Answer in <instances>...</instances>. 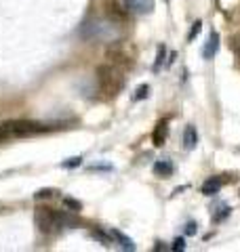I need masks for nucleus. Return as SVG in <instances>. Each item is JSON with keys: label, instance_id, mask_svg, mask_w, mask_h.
I'll return each mask as SVG.
<instances>
[{"label": "nucleus", "instance_id": "nucleus-1", "mask_svg": "<svg viewBox=\"0 0 240 252\" xmlns=\"http://www.w3.org/2000/svg\"><path fill=\"white\" fill-rule=\"evenodd\" d=\"M80 38L89 42H103V44H114L120 42L122 30L114 19H89L80 28Z\"/></svg>", "mask_w": 240, "mask_h": 252}, {"label": "nucleus", "instance_id": "nucleus-2", "mask_svg": "<svg viewBox=\"0 0 240 252\" xmlns=\"http://www.w3.org/2000/svg\"><path fill=\"white\" fill-rule=\"evenodd\" d=\"M97 84H99V91L106 93L108 97H114V94L120 93L124 84V76H122V69H118L116 65H99L97 67Z\"/></svg>", "mask_w": 240, "mask_h": 252}, {"label": "nucleus", "instance_id": "nucleus-3", "mask_svg": "<svg viewBox=\"0 0 240 252\" xmlns=\"http://www.w3.org/2000/svg\"><path fill=\"white\" fill-rule=\"evenodd\" d=\"M34 220H36V227H38V229L42 231V233H51L55 227H57V215H55V210L46 208V206L36 208Z\"/></svg>", "mask_w": 240, "mask_h": 252}, {"label": "nucleus", "instance_id": "nucleus-4", "mask_svg": "<svg viewBox=\"0 0 240 252\" xmlns=\"http://www.w3.org/2000/svg\"><path fill=\"white\" fill-rule=\"evenodd\" d=\"M6 124H9L11 137H30V135H38V132L46 130L42 124L28 122V120H13V122H6Z\"/></svg>", "mask_w": 240, "mask_h": 252}, {"label": "nucleus", "instance_id": "nucleus-5", "mask_svg": "<svg viewBox=\"0 0 240 252\" xmlns=\"http://www.w3.org/2000/svg\"><path fill=\"white\" fill-rule=\"evenodd\" d=\"M106 57L110 59L112 65H116L118 69H131V67H133V59H131V55L126 53L120 44H116V42L108 49Z\"/></svg>", "mask_w": 240, "mask_h": 252}, {"label": "nucleus", "instance_id": "nucleus-6", "mask_svg": "<svg viewBox=\"0 0 240 252\" xmlns=\"http://www.w3.org/2000/svg\"><path fill=\"white\" fill-rule=\"evenodd\" d=\"M124 9L135 15H148L154 11V0H122Z\"/></svg>", "mask_w": 240, "mask_h": 252}, {"label": "nucleus", "instance_id": "nucleus-7", "mask_svg": "<svg viewBox=\"0 0 240 252\" xmlns=\"http://www.w3.org/2000/svg\"><path fill=\"white\" fill-rule=\"evenodd\" d=\"M226 181H230V179H223V177H209L202 183V187H200V191H202L204 195H215V193H219L221 191V187H223V183Z\"/></svg>", "mask_w": 240, "mask_h": 252}, {"label": "nucleus", "instance_id": "nucleus-8", "mask_svg": "<svg viewBox=\"0 0 240 252\" xmlns=\"http://www.w3.org/2000/svg\"><path fill=\"white\" fill-rule=\"evenodd\" d=\"M166 137H169V122H166V120H160V122L156 124L154 132H152V143H154L156 147H162L164 141H166Z\"/></svg>", "mask_w": 240, "mask_h": 252}, {"label": "nucleus", "instance_id": "nucleus-9", "mask_svg": "<svg viewBox=\"0 0 240 252\" xmlns=\"http://www.w3.org/2000/svg\"><path fill=\"white\" fill-rule=\"evenodd\" d=\"M217 51H219V34L213 30L211 34H209V40H206V44H204L202 57L204 59H213L215 55H217Z\"/></svg>", "mask_w": 240, "mask_h": 252}, {"label": "nucleus", "instance_id": "nucleus-10", "mask_svg": "<svg viewBox=\"0 0 240 252\" xmlns=\"http://www.w3.org/2000/svg\"><path fill=\"white\" fill-rule=\"evenodd\" d=\"M110 235H112V240H116V242H118V246L122 248V250H131V252L135 250V242H133L131 238H126L124 233H120L118 229H112Z\"/></svg>", "mask_w": 240, "mask_h": 252}, {"label": "nucleus", "instance_id": "nucleus-11", "mask_svg": "<svg viewBox=\"0 0 240 252\" xmlns=\"http://www.w3.org/2000/svg\"><path fill=\"white\" fill-rule=\"evenodd\" d=\"M154 175L160 177V179L171 177L173 175V164H171V160H158L154 164Z\"/></svg>", "mask_w": 240, "mask_h": 252}, {"label": "nucleus", "instance_id": "nucleus-12", "mask_svg": "<svg viewBox=\"0 0 240 252\" xmlns=\"http://www.w3.org/2000/svg\"><path fill=\"white\" fill-rule=\"evenodd\" d=\"M198 143V135H196V128L194 126H186V130H183V147L186 149H194Z\"/></svg>", "mask_w": 240, "mask_h": 252}, {"label": "nucleus", "instance_id": "nucleus-13", "mask_svg": "<svg viewBox=\"0 0 240 252\" xmlns=\"http://www.w3.org/2000/svg\"><path fill=\"white\" fill-rule=\"evenodd\" d=\"M57 215V227H74L78 225V219L74 215H68V212H55Z\"/></svg>", "mask_w": 240, "mask_h": 252}, {"label": "nucleus", "instance_id": "nucleus-14", "mask_svg": "<svg viewBox=\"0 0 240 252\" xmlns=\"http://www.w3.org/2000/svg\"><path fill=\"white\" fill-rule=\"evenodd\" d=\"M91 238H95L97 242H101L103 246H112V235L110 233H106V231H101V229H91Z\"/></svg>", "mask_w": 240, "mask_h": 252}, {"label": "nucleus", "instance_id": "nucleus-15", "mask_svg": "<svg viewBox=\"0 0 240 252\" xmlns=\"http://www.w3.org/2000/svg\"><path fill=\"white\" fill-rule=\"evenodd\" d=\"M63 206L70 208L72 212H80V210H82V204H80L78 200H74V198H63Z\"/></svg>", "mask_w": 240, "mask_h": 252}, {"label": "nucleus", "instance_id": "nucleus-16", "mask_svg": "<svg viewBox=\"0 0 240 252\" xmlns=\"http://www.w3.org/2000/svg\"><path fill=\"white\" fill-rule=\"evenodd\" d=\"M148 94H150V86L148 84H141L137 86V91H135V101H141V99H148Z\"/></svg>", "mask_w": 240, "mask_h": 252}, {"label": "nucleus", "instance_id": "nucleus-17", "mask_svg": "<svg viewBox=\"0 0 240 252\" xmlns=\"http://www.w3.org/2000/svg\"><path fill=\"white\" fill-rule=\"evenodd\" d=\"M200 30H202V21H194V23H192V28H190V34H188V40L192 42V40H194V38L200 34Z\"/></svg>", "mask_w": 240, "mask_h": 252}, {"label": "nucleus", "instance_id": "nucleus-18", "mask_svg": "<svg viewBox=\"0 0 240 252\" xmlns=\"http://www.w3.org/2000/svg\"><path fill=\"white\" fill-rule=\"evenodd\" d=\"M164 57H166V46L164 44H160L158 46V55H156V63H154V69H158L160 65L164 63Z\"/></svg>", "mask_w": 240, "mask_h": 252}, {"label": "nucleus", "instance_id": "nucleus-19", "mask_svg": "<svg viewBox=\"0 0 240 252\" xmlns=\"http://www.w3.org/2000/svg\"><path fill=\"white\" fill-rule=\"evenodd\" d=\"M230 212H232V208H230V206H221V212H219V215H213V220H215V223H219V220L226 219V217L230 215Z\"/></svg>", "mask_w": 240, "mask_h": 252}, {"label": "nucleus", "instance_id": "nucleus-20", "mask_svg": "<svg viewBox=\"0 0 240 252\" xmlns=\"http://www.w3.org/2000/svg\"><path fill=\"white\" fill-rule=\"evenodd\" d=\"M11 137V130H9V124L6 122H0V141L9 139Z\"/></svg>", "mask_w": 240, "mask_h": 252}, {"label": "nucleus", "instance_id": "nucleus-21", "mask_svg": "<svg viewBox=\"0 0 240 252\" xmlns=\"http://www.w3.org/2000/svg\"><path fill=\"white\" fill-rule=\"evenodd\" d=\"M230 46H232V51H234V53L238 55V57H240V32H238V34H236L234 38H232Z\"/></svg>", "mask_w": 240, "mask_h": 252}, {"label": "nucleus", "instance_id": "nucleus-22", "mask_svg": "<svg viewBox=\"0 0 240 252\" xmlns=\"http://www.w3.org/2000/svg\"><path fill=\"white\" fill-rule=\"evenodd\" d=\"M80 164H82V158H72L70 162H63L61 166L63 168H74V166H80Z\"/></svg>", "mask_w": 240, "mask_h": 252}, {"label": "nucleus", "instance_id": "nucleus-23", "mask_svg": "<svg viewBox=\"0 0 240 252\" xmlns=\"http://www.w3.org/2000/svg\"><path fill=\"white\" fill-rule=\"evenodd\" d=\"M171 250H186V240H183V238H177V240H175L173 242V246H171Z\"/></svg>", "mask_w": 240, "mask_h": 252}, {"label": "nucleus", "instance_id": "nucleus-24", "mask_svg": "<svg viewBox=\"0 0 240 252\" xmlns=\"http://www.w3.org/2000/svg\"><path fill=\"white\" fill-rule=\"evenodd\" d=\"M53 195V189H40L36 191V200H44V198H51Z\"/></svg>", "mask_w": 240, "mask_h": 252}, {"label": "nucleus", "instance_id": "nucleus-25", "mask_svg": "<svg viewBox=\"0 0 240 252\" xmlns=\"http://www.w3.org/2000/svg\"><path fill=\"white\" fill-rule=\"evenodd\" d=\"M194 233H196V223L190 220V223L186 225V235H194Z\"/></svg>", "mask_w": 240, "mask_h": 252}, {"label": "nucleus", "instance_id": "nucleus-26", "mask_svg": "<svg viewBox=\"0 0 240 252\" xmlns=\"http://www.w3.org/2000/svg\"><path fill=\"white\" fill-rule=\"evenodd\" d=\"M154 250H166V246H162V242H156V246H154Z\"/></svg>", "mask_w": 240, "mask_h": 252}]
</instances>
